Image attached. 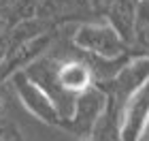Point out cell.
Wrapping results in <instances>:
<instances>
[{
  "instance_id": "3957f363",
  "label": "cell",
  "mask_w": 149,
  "mask_h": 141,
  "mask_svg": "<svg viewBox=\"0 0 149 141\" xmlns=\"http://www.w3.org/2000/svg\"><path fill=\"white\" fill-rule=\"evenodd\" d=\"M6 83L13 88L15 96L19 98V103L24 105V109L30 113L32 118H36L38 122H43L53 128H62L64 130V118L56 103L51 100V96L47 94L32 77H28V73L24 69L15 71L13 75L6 79Z\"/></svg>"
},
{
  "instance_id": "9c48e42d",
  "label": "cell",
  "mask_w": 149,
  "mask_h": 141,
  "mask_svg": "<svg viewBox=\"0 0 149 141\" xmlns=\"http://www.w3.org/2000/svg\"><path fill=\"white\" fill-rule=\"evenodd\" d=\"M130 53L134 56H149V24L136 26L130 41Z\"/></svg>"
},
{
  "instance_id": "8fae6325",
  "label": "cell",
  "mask_w": 149,
  "mask_h": 141,
  "mask_svg": "<svg viewBox=\"0 0 149 141\" xmlns=\"http://www.w3.org/2000/svg\"><path fill=\"white\" fill-rule=\"evenodd\" d=\"M139 141H149V118H147V122H145V126H143V130H141Z\"/></svg>"
},
{
  "instance_id": "ba28073f",
  "label": "cell",
  "mask_w": 149,
  "mask_h": 141,
  "mask_svg": "<svg viewBox=\"0 0 149 141\" xmlns=\"http://www.w3.org/2000/svg\"><path fill=\"white\" fill-rule=\"evenodd\" d=\"M0 141H30L22 133L15 120H11L9 111L0 113Z\"/></svg>"
},
{
  "instance_id": "52a82bcc",
  "label": "cell",
  "mask_w": 149,
  "mask_h": 141,
  "mask_svg": "<svg viewBox=\"0 0 149 141\" xmlns=\"http://www.w3.org/2000/svg\"><path fill=\"white\" fill-rule=\"evenodd\" d=\"M136 6H139V0H115L104 17L128 41V45H130L132 34L136 30Z\"/></svg>"
},
{
  "instance_id": "8992f818",
  "label": "cell",
  "mask_w": 149,
  "mask_h": 141,
  "mask_svg": "<svg viewBox=\"0 0 149 141\" xmlns=\"http://www.w3.org/2000/svg\"><path fill=\"white\" fill-rule=\"evenodd\" d=\"M104 107H107V92L100 86H94L92 90H87L79 98L74 116L68 122L66 130L72 133V135H90L98 122V118L102 116Z\"/></svg>"
},
{
  "instance_id": "7a4b0ae2",
  "label": "cell",
  "mask_w": 149,
  "mask_h": 141,
  "mask_svg": "<svg viewBox=\"0 0 149 141\" xmlns=\"http://www.w3.org/2000/svg\"><path fill=\"white\" fill-rule=\"evenodd\" d=\"M70 41L81 51L104 60H117L130 56V45L107 19H92L72 26Z\"/></svg>"
},
{
  "instance_id": "6da1fadb",
  "label": "cell",
  "mask_w": 149,
  "mask_h": 141,
  "mask_svg": "<svg viewBox=\"0 0 149 141\" xmlns=\"http://www.w3.org/2000/svg\"><path fill=\"white\" fill-rule=\"evenodd\" d=\"M70 30L72 26H64L56 43L38 60L24 69L28 77L34 79L56 103L64 118V130L74 116L79 98L94 86H98L94 56L74 47L70 41Z\"/></svg>"
},
{
  "instance_id": "30bf717a",
  "label": "cell",
  "mask_w": 149,
  "mask_h": 141,
  "mask_svg": "<svg viewBox=\"0 0 149 141\" xmlns=\"http://www.w3.org/2000/svg\"><path fill=\"white\" fill-rule=\"evenodd\" d=\"M149 24V0H139L136 6V26H147Z\"/></svg>"
},
{
  "instance_id": "4fadbf2b",
  "label": "cell",
  "mask_w": 149,
  "mask_h": 141,
  "mask_svg": "<svg viewBox=\"0 0 149 141\" xmlns=\"http://www.w3.org/2000/svg\"><path fill=\"white\" fill-rule=\"evenodd\" d=\"M0 58H2V51H0Z\"/></svg>"
},
{
  "instance_id": "5b68a950",
  "label": "cell",
  "mask_w": 149,
  "mask_h": 141,
  "mask_svg": "<svg viewBox=\"0 0 149 141\" xmlns=\"http://www.w3.org/2000/svg\"><path fill=\"white\" fill-rule=\"evenodd\" d=\"M149 118V79L134 90L121 107V139L139 141Z\"/></svg>"
},
{
  "instance_id": "7c38bea8",
  "label": "cell",
  "mask_w": 149,
  "mask_h": 141,
  "mask_svg": "<svg viewBox=\"0 0 149 141\" xmlns=\"http://www.w3.org/2000/svg\"><path fill=\"white\" fill-rule=\"evenodd\" d=\"M74 141H96V139H94V135L90 133V135H77V139H74Z\"/></svg>"
},
{
  "instance_id": "277c9868",
  "label": "cell",
  "mask_w": 149,
  "mask_h": 141,
  "mask_svg": "<svg viewBox=\"0 0 149 141\" xmlns=\"http://www.w3.org/2000/svg\"><path fill=\"white\" fill-rule=\"evenodd\" d=\"M36 17L45 19L53 28L77 26L83 22L98 19L92 4H90V0H40Z\"/></svg>"
}]
</instances>
